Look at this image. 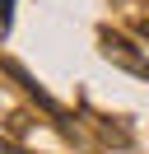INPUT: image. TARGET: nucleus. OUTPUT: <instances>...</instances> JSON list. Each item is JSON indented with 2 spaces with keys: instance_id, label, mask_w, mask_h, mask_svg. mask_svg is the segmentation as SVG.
Masks as SVG:
<instances>
[{
  "instance_id": "obj_1",
  "label": "nucleus",
  "mask_w": 149,
  "mask_h": 154,
  "mask_svg": "<svg viewBox=\"0 0 149 154\" xmlns=\"http://www.w3.org/2000/svg\"><path fill=\"white\" fill-rule=\"evenodd\" d=\"M107 56H117L121 66H130V70H140V75H149V61L130 56V42H121V38H107Z\"/></svg>"
},
{
  "instance_id": "obj_2",
  "label": "nucleus",
  "mask_w": 149,
  "mask_h": 154,
  "mask_svg": "<svg viewBox=\"0 0 149 154\" xmlns=\"http://www.w3.org/2000/svg\"><path fill=\"white\" fill-rule=\"evenodd\" d=\"M14 5H19V0H9V10H5V28H9V19H14Z\"/></svg>"
}]
</instances>
